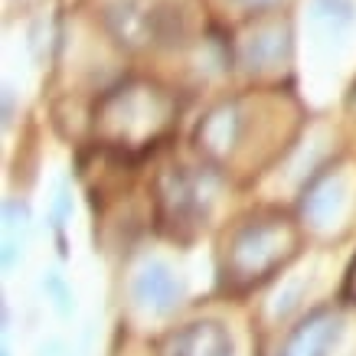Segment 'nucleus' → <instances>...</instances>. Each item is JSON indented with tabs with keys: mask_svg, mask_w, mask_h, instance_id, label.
<instances>
[{
	"mask_svg": "<svg viewBox=\"0 0 356 356\" xmlns=\"http://www.w3.org/2000/svg\"><path fill=\"white\" fill-rule=\"evenodd\" d=\"M167 356H232V337L222 324L196 321L173 337Z\"/></svg>",
	"mask_w": 356,
	"mask_h": 356,
	"instance_id": "1",
	"label": "nucleus"
},
{
	"mask_svg": "<svg viewBox=\"0 0 356 356\" xmlns=\"http://www.w3.org/2000/svg\"><path fill=\"white\" fill-rule=\"evenodd\" d=\"M337 206H340V184L324 180V184L304 200V213H311V219H317V222H327V219L334 216Z\"/></svg>",
	"mask_w": 356,
	"mask_h": 356,
	"instance_id": "4",
	"label": "nucleus"
},
{
	"mask_svg": "<svg viewBox=\"0 0 356 356\" xmlns=\"http://www.w3.org/2000/svg\"><path fill=\"white\" fill-rule=\"evenodd\" d=\"M340 334H343L340 317H334V314H317V317H311V321L291 337L288 356H330V350L337 346Z\"/></svg>",
	"mask_w": 356,
	"mask_h": 356,
	"instance_id": "2",
	"label": "nucleus"
},
{
	"mask_svg": "<svg viewBox=\"0 0 356 356\" xmlns=\"http://www.w3.org/2000/svg\"><path fill=\"white\" fill-rule=\"evenodd\" d=\"M245 3H265V0H245Z\"/></svg>",
	"mask_w": 356,
	"mask_h": 356,
	"instance_id": "5",
	"label": "nucleus"
},
{
	"mask_svg": "<svg viewBox=\"0 0 356 356\" xmlns=\"http://www.w3.org/2000/svg\"><path fill=\"white\" fill-rule=\"evenodd\" d=\"M134 298L144 307H151V311L167 314L173 304L180 301V281L173 278L163 265H147L134 281Z\"/></svg>",
	"mask_w": 356,
	"mask_h": 356,
	"instance_id": "3",
	"label": "nucleus"
}]
</instances>
